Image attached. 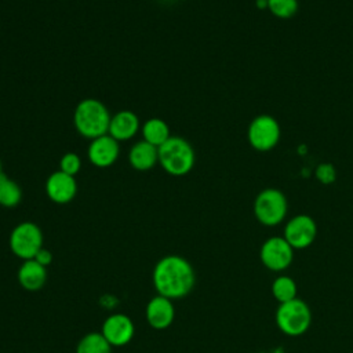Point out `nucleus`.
<instances>
[{
	"label": "nucleus",
	"mask_w": 353,
	"mask_h": 353,
	"mask_svg": "<svg viewBox=\"0 0 353 353\" xmlns=\"http://www.w3.org/2000/svg\"><path fill=\"white\" fill-rule=\"evenodd\" d=\"M152 281L156 292L170 299L186 296L194 287V269L188 259L171 254L157 261L153 268Z\"/></svg>",
	"instance_id": "nucleus-1"
},
{
	"label": "nucleus",
	"mask_w": 353,
	"mask_h": 353,
	"mask_svg": "<svg viewBox=\"0 0 353 353\" xmlns=\"http://www.w3.org/2000/svg\"><path fill=\"white\" fill-rule=\"evenodd\" d=\"M110 114L106 106L98 99H83L74 109V127L85 138L95 139L109 131Z\"/></svg>",
	"instance_id": "nucleus-2"
},
{
	"label": "nucleus",
	"mask_w": 353,
	"mask_h": 353,
	"mask_svg": "<svg viewBox=\"0 0 353 353\" xmlns=\"http://www.w3.org/2000/svg\"><path fill=\"white\" fill-rule=\"evenodd\" d=\"M159 161L167 174L182 176L193 168L194 150L186 139L170 137L159 148Z\"/></svg>",
	"instance_id": "nucleus-3"
},
{
	"label": "nucleus",
	"mask_w": 353,
	"mask_h": 353,
	"mask_svg": "<svg viewBox=\"0 0 353 353\" xmlns=\"http://www.w3.org/2000/svg\"><path fill=\"white\" fill-rule=\"evenodd\" d=\"M276 324L279 330L288 336L305 334L312 324L309 305L299 298L280 303L276 310Z\"/></svg>",
	"instance_id": "nucleus-4"
},
{
	"label": "nucleus",
	"mask_w": 353,
	"mask_h": 353,
	"mask_svg": "<svg viewBox=\"0 0 353 353\" xmlns=\"http://www.w3.org/2000/svg\"><path fill=\"white\" fill-rule=\"evenodd\" d=\"M10 250L22 261L33 259L43 248V232L33 222L18 223L10 234Z\"/></svg>",
	"instance_id": "nucleus-5"
},
{
	"label": "nucleus",
	"mask_w": 353,
	"mask_h": 353,
	"mask_svg": "<svg viewBox=\"0 0 353 353\" xmlns=\"http://www.w3.org/2000/svg\"><path fill=\"white\" fill-rule=\"evenodd\" d=\"M287 210V199L279 189H265L259 192L254 201V214L265 226L279 225L285 218Z\"/></svg>",
	"instance_id": "nucleus-6"
},
{
	"label": "nucleus",
	"mask_w": 353,
	"mask_h": 353,
	"mask_svg": "<svg viewBox=\"0 0 353 353\" xmlns=\"http://www.w3.org/2000/svg\"><path fill=\"white\" fill-rule=\"evenodd\" d=\"M280 139V125L277 120L269 114L255 117L248 127V141L251 146L259 152L273 149Z\"/></svg>",
	"instance_id": "nucleus-7"
},
{
	"label": "nucleus",
	"mask_w": 353,
	"mask_h": 353,
	"mask_svg": "<svg viewBox=\"0 0 353 353\" xmlns=\"http://www.w3.org/2000/svg\"><path fill=\"white\" fill-rule=\"evenodd\" d=\"M259 258L262 265L269 270L281 272L291 265L294 259V248L284 237L274 236L261 245Z\"/></svg>",
	"instance_id": "nucleus-8"
},
{
	"label": "nucleus",
	"mask_w": 353,
	"mask_h": 353,
	"mask_svg": "<svg viewBox=\"0 0 353 353\" xmlns=\"http://www.w3.org/2000/svg\"><path fill=\"white\" fill-rule=\"evenodd\" d=\"M317 234V226L312 216L301 214L291 218L284 228V239L294 250L309 247Z\"/></svg>",
	"instance_id": "nucleus-9"
},
{
	"label": "nucleus",
	"mask_w": 353,
	"mask_h": 353,
	"mask_svg": "<svg viewBox=\"0 0 353 353\" xmlns=\"http://www.w3.org/2000/svg\"><path fill=\"white\" fill-rule=\"evenodd\" d=\"M101 334L112 347H121L131 342L135 334V327L130 316L124 313H113L103 320Z\"/></svg>",
	"instance_id": "nucleus-10"
},
{
	"label": "nucleus",
	"mask_w": 353,
	"mask_h": 353,
	"mask_svg": "<svg viewBox=\"0 0 353 353\" xmlns=\"http://www.w3.org/2000/svg\"><path fill=\"white\" fill-rule=\"evenodd\" d=\"M145 319L154 330L168 328L175 319V309L172 299L163 295H154L145 307Z\"/></svg>",
	"instance_id": "nucleus-11"
},
{
	"label": "nucleus",
	"mask_w": 353,
	"mask_h": 353,
	"mask_svg": "<svg viewBox=\"0 0 353 353\" xmlns=\"http://www.w3.org/2000/svg\"><path fill=\"white\" fill-rule=\"evenodd\" d=\"M46 193L50 200L57 204H66L72 201L77 193L74 176L65 174L61 170L51 174L46 182Z\"/></svg>",
	"instance_id": "nucleus-12"
},
{
	"label": "nucleus",
	"mask_w": 353,
	"mask_h": 353,
	"mask_svg": "<svg viewBox=\"0 0 353 353\" xmlns=\"http://www.w3.org/2000/svg\"><path fill=\"white\" fill-rule=\"evenodd\" d=\"M119 142L109 134L91 141L88 146V160L97 167H109L119 157Z\"/></svg>",
	"instance_id": "nucleus-13"
},
{
	"label": "nucleus",
	"mask_w": 353,
	"mask_h": 353,
	"mask_svg": "<svg viewBox=\"0 0 353 353\" xmlns=\"http://www.w3.org/2000/svg\"><path fill=\"white\" fill-rule=\"evenodd\" d=\"M17 279L19 285L26 291H39L47 281V268L36 259L23 261L18 269Z\"/></svg>",
	"instance_id": "nucleus-14"
},
{
	"label": "nucleus",
	"mask_w": 353,
	"mask_h": 353,
	"mask_svg": "<svg viewBox=\"0 0 353 353\" xmlns=\"http://www.w3.org/2000/svg\"><path fill=\"white\" fill-rule=\"evenodd\" d=\"M139 128L138 116L131 110H121L110 119L109 135L119 141H127L132 138Z\"/></svg>",
	"instance_id": "nucleus-15"
},
{
	"label": "nucleus",
	"mask_w": 353,
	"mask_h": 353,
	"mask_svg": "<svg viewBox=\"0 0 353 353\" xmlns=\"http://www.w3.org/2000/svg\"><path fill=\"white\" fill-rule=\"evenodd\" d=\"M130 164L138 171L150 170L159 161V148L146 141L137 142L128 154Z\"/></svg>",
	"instance_id": "nucleus-16"
},
{
	"label": "nucleus",
	"mask_w": 353,
	"mask_h": 353,
	"mask_svg": "<svg viewBox=\"0 0 353 353\" xmlns=\"http://www.w3.org/2000/svg\"><path fill=\"white\" fill-rule=\"evenodd\" d=\"M142 135H143V141L149 142L156 148H160L171 137L167 123L157 117H153L145 121L142 127Z\"/></svg>",
	"instance_id": "nucleus-17"
},
{
	"label": "nucleus",
	"mask_w": 353,
	"mask_h": 353,
	"mask_svg": "<svg viewBox=\"0 0 353 353\" xmlns=\"http://www.w3.org/2000/svg\"><path fill=\"white\" fill-rule=\"evenodd\" d=\"M76 353H112V345L101 331L88 332L77 342Z\"/></svg>",
	"instance_id": "nucleus-18"
},
{
	"label": "nucleus",
	"mask_w": 353,
	"mask_h": 353,
	"mask_svg": "<svg viewBox=\"0 0 353 353\" xmlns=\"http://www.w3.org/2000/svg\"><path fill=\"white\" fill-rule=\"evenodd\" d=\"M272 294L279 303H284L296 298L298 287L294 279L288 276H280L272 283Z\"/></svg>",
	"instance_id": "nucleus-19"
},
{
	"label": "nucleus",
	"mask_w": 353,
	"mask_h": 353,
	"mask_svg": "<svg viewBox=\"0 0 353 353\" xmlns=\"http://www.w3.org/2000/svg\"><path fill=\"white\" fill-rule=\"evenodd\" d=\"M22 199V190L17 182L6 175L0 178V205L11 208L19 204Z\"/></svg>",
	"instance_id": "nucleus-20"
},
{
	"label": "nucleus",
	"mask_w": 353,
	"mask_h": 353,
	"mask_svg": "<svg viewBox=\"0 0 353 353\" xmlns=\"http://www.w3.org/2000/svg\"><path fill=\"white\" fill-rule=\"evenodd\" d=\"M268 8L274 17L287 19L298 11V0H268Z\"/></svg>",
	"instance_id": "nucleus-21"
},
{
	"label": "nucleus",
	"mask_w": 353,
	"mask_h": 353,
	"mask_svg": "<svg viewBox=\"0 0 353 353\" xmlns=\"http://www.w3.org/2000/svg\"><path fill=\"white\" fill-rule=\"evenodd\" d=\"M59 167H61L62 172L74 176L80 171L81 160L76 153H66L62 156V159L59 161Z\"/></svg>",
	"instance_id": "nucleus-22"
},
{
	"label": "nucleus",
	"mask_w": 353,
	"mask_h": 353,
	"mask_svg": "<svg viewBox=\"0 0 353 353\" xmlns=\"http://www.w3.org/2000/svg\"><path fill=\"white\" fill-rule=\"evenodd\" d=\"M316 175L320 182L323 183H332L335 181V171L334 167L330 164H321L316 170Z\"/></svg>",
	"instance_id": "nucleus-23"
},
{
	"label": "nucleus",
	"mask_w": 353,
	"mask_h": 353,
	"mask_svg": "<svg viewBox=\"0 0 353 353\" xmlns=\"http://www.w3.org/2000/svg\"><path fill=\"white\" fill-rule=\"evenodd\" d=\"M33 259H36L39 263H41L43 266H48L50 263H51V261H52V254L48 251V250H46L44 247L37 252V255L33 258Z\"/></svg>",
	"instance_id": "nucleus-24"
},
{
	"label": "nucleus",
	"mask_w": 353,
	"mask_h": 353,
	"mask_svg": "<svg viewBox=\"0 0 353 353\" xmlns=\"http://www.w3.org/2000/svg\"><path fill=\"white\" fill-rule=\"evenodd\" d=\"M1 175H3V172H1V163H0V178H1Z\"/></svg>",
	"instance_id": "nucleus-25"
}]
</instances>
